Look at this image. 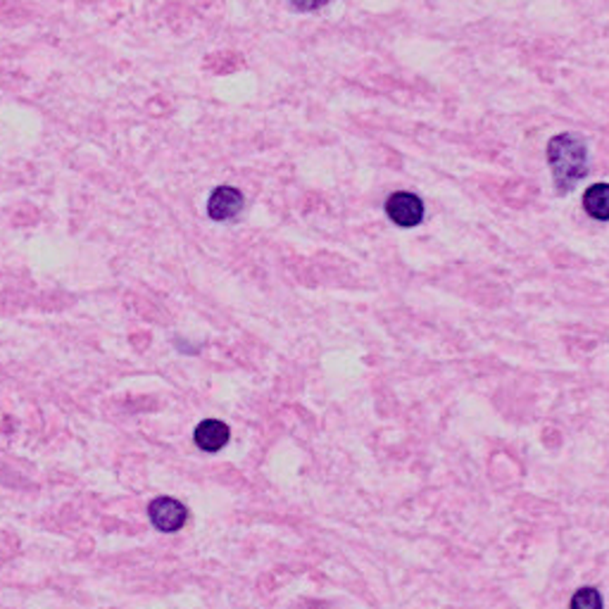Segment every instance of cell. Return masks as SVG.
Masks as SVG:
<instances>
[{
	"label": "cell",
	"mask_w": 609,
	"mask_h": 609,
	"mask_svg": "<svg viewBox=\"0 0 609 609\" xmlns=\"http://www.w3.org/2000/svg\"><path fill=\"white\" fill-rule=\"evenodd\" d=\"M547 162L553 170L555 186L566 193L588 174V145L576 133H559L547 143Z\"/></svg>",
	"instance_id": "obj_1"
},
{
	"label": "cell",
	"mask_w": 609,
	"mask_h": 609,
	"mask_svg": "<svg viewBox=\"0 0 609 609\" xmlns=\"http://www.w3.org/2000/svg\"><path fill=\"white\" fill-rule=\"evenodd\" d=\"M386 214L398 227L412 229L424 220V202L419 195L409 193V191H398L386 201Z\"/></svg>",
	"instance_id": "obj_2"
},
{
	"label": "cell",
	"mask_w": 609,
	"mask_h": 609,
	"mask_svg": "<svg viewBox=\"0 0 609 609\" xmlns=\"http://www.w3.org/2000/svg\"><path fill=\"white\" fill-rule=\"evenodd\" d=\"M569 609H603V597L595 588H581L574 593Z\"/></svg>",
	"instance_id": "obj_7"
},
{
	"label": "cell",
	"mask_w": 609,
	"mask_h": 609,
	"mask_svg": "<svg viewBox=\"0 0 609 609\" xmlns=\"http://www.w3.org/2000/svg\"><path fill=\"white\" fill-rule=\"evenodd\" d=\"M148 516H151L152 526L157 531L172 534V531H179L186 524L189 509L183 507L179 500H174V497H155L151 507H148Z\"/></svg>",
	"instance_id": "obj_3"
},
{
	"label": "cell",
	"mask_w": 609,
	"mask_h": 609,
	"mask_svg": "<svg viewBox=\"0 0 609 609\" xmlns=\"http://www.w3.org/2000/svg\"><path fill=\"white\" fill-rule=\"evenodd\" d=\"M229 438H231V431H229L227 424L220 419L201 421L193 434L195 446L201 447V450H205V453H217V450H221V447L229 443Z\"/></svg>",
	"instance_id": "obj_5"
},
{
	"label": "cell",
	"mask_w": 609,
	"mask_h": 609,
	"mask_svg": "<svg viewBox=\"0 0 609 609\" xmlns=\"http://www.w3.org/2000/svg\"><path fill=\"white\" fill-rule=\"evenodd\" d=\"M609 186L607 183H593L591 189L584 193V208L593 220L607 221L609 220Z\"/></svg>",
	"instance_id": "obj_6"
},
{
	"label": "cell",
	"mask_w": 609,
	"mask_h": 609,
	"mask_svg": "<svg viewBox=\"0 0 609 609\" xmlns=\"http://www.w3.org/2000/svg\"><path fill=\"white\" fill-rule=\"evenodd\" d=\"M243 210V193L233 186L214 189L208 201V214L214 221H229Z\"/></svg>",
	"instance_id": "obj_4"
},
{
	"label": "cell",
	"mask_w": 609,
	"mask_h": 609,
	"mask_svg": "<svg viewBox=\"0 0 609 609\" xmlns=\"http://www.w3.org/2000/svg\"><path fill=\"white\" fill-rule=\"evenodd\" d=\"M329 0H290V5L300 10V13H314V10H319V7L327 5Z\"/></svg>",
	"instance_id": "obj_8"
}]
</instances>
